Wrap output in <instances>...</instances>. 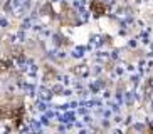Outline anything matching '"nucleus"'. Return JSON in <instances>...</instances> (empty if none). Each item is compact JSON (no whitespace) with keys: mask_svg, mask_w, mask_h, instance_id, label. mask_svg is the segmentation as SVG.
Listing matches in <instances>:
<instances>
[{"mask_svg":"<svg viewBox=\"0 0 153 134\" xmlns=\"http://www.w3.org/2000/svg\"><path fill=\"white\" fill-rule=\"evenodd\" d=\"M7 71V64L4 62V60H0V74H2V72H5Z\"/></svg>","mask_w":153,"mask_h":134,"instance_id":"7ed1b4c3","label":"nucleus"},{"mask_svg":"<svg viewBox=\"0 0 153 134\" xmlns=\"http://www.w3.org/2000/svg\"><path fill=\"white\" fill-rule=\"evenodd\" d=\"M10 116H12V119L15 121V126H19L20 122H22V117H24V107H17L15 111L10 112Z\"/></svg>","mask_w":153,"mask_h":134,"instance_id":"f03ea898","label":"nucleus"},{"mask_svg":"<svg viewBox=\"0 0 153 134\" xmlns=\"http://www.w3.org/2000/svg\"><path fill=\"white\" fill-rule=\"evenodd\" d=\"M0 116H2V106H0Z\"/></svg>","mask_w":153,"mask_h":134,"instance_id":"20e7f679","label":"nucleus"},{"mask_svg":"<svg viewBox=\"0 0 153 134\" xmlns=\"http://www.w3.org/2000/svg\"><path fill=\"white\" fill-rule=\"evenodd\" d=\"M91 10H93V13H94V17H101V15L106 13V5H104L103 2L96 0V2L91 4Z\"/></svg>","mask_w":153,"mask_h":134,"instance_id":"f257e3e1","label":"nucleus"}]
</instances>
